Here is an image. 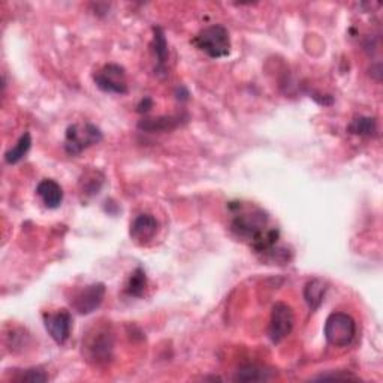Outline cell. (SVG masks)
I'll return each instance as SVG.
<instances>
[{
	"label": "cell",
	"instance_id": "cell-19",
	"mask_svg": "<svg viewBox=\"0 0 383 383\" xmlns=\"http://www.w3.org/2000/svg\"><path fill=\"white\" fill-rule=\"evenodd\" d=\"M104 184V175L99 171H88L80 181V188L84 195H97Z\"/></svg>",
	"mask_w": 383,
	"mask_h": 383
},
{
	"label": "cell",
	"instance_id": "cell-8",
	"mask_svg": "<svg viewBox=\"0 0 383 383\" xmlns=\"http://www.w3.org/2000/svg\"><path fill=\"white\" fill-rule=\"evenodd\" d=\"M106 293L104 283H93L76 292L71 304L72 307L80 314H90L101 307Z\"/></svg>",
	"mask_w": 383,
	"mask_h": 383
},
{
	"label": "cell",
	"instance_id": "cell-17",
	"mask_svg": "<svg viewBox=\"0 0 383 383\" xmlns=\"http://www.w3.org/2000/svg\"><path fill=\"white\" fill-rule=\"evenodd\" d=\"M348 131L357 136H373L376 135L377 124L376 120L371 119V117H357V119L352 120V123L349 124Z\"/></svg>",
	"mask_w": 383,
	"mask_h": 383
},
{
	"label": "cell",
	"instance_id": "cell-14",
	"mask_svg": "<svg viewBox=\"0 0 383 383\" xmlns=\"http://www.w3.org/2000/svg\"><path fill=\"white\" fill-rule=\"evenodd\" d=\"M274 376V371L259 366H244L235 373L237 382H265Z\"/></svg>",
	"mask_w": 383,
	"mask_h": 383
},
{
	"label": "cell",
	"instance_id": "cell-12",
	"mask_svg": "<svg viewBox=\"0 0 383 383\" xmlns=\"http://www.w3.org/2000/svg\"><path fill=\"white\" fill-rule=\"evenodd\" d=\"M183 117L181 115H161L153 117V119H142L138 123V129L149 132V133H161V132H170L175 127L181 124Z\"/></svg>",
	"mask_w": 383,
	"mask_h": 383
},
{
	"label": "cell",
	"instance_id": "cell-3",
	"mask_svg": "<svg viewBox=\"0 0 383 383\" xmlns=\"http://www.w3.org/2000/svg\"><path fill=\"white\" fill-rule=\"evenodd\" d=\"M192 44L199 51L211 58L227 57L231 53V38L228 28L222 24H211L192 39Z\"/></svg>",
	"mask_w": 383,
	"mask_h": 383
},
{
	"label": "cell",
	"instance_id": "cell-9",
	"mask_svg": "<svg viewBox=\"0 0 383 383\" xmlns=\"http://www.w3.org/2000/svg\"><path fill=\"white\" fill-rule=\"evenodd\" d=\"M44 325L57 345H65L72 331V316L67 310L44 314Z\"/></svg>",
	"mask_w": 383,
	"mask_h": 383
},
{
	"label": "cell",
	"instance_id": "cell-11",
	"mask_svg": "<svg viewBox=\"0 0 383 383\" xmlns=\"http://www.w3.org/2000/svg\"><path fill=\"white\" fill-rule=\"evenodd\" d=\"M36 193H38L39 198L42 199V202H44V205L47 209L56 210L62 205L63 190L60 188V184H58L54 180H50V179L42 180L41 183L38 184Z\"/></svg>",
	"mask_w": 383,
	"mask_h": 383
},
{
	"label": "cell",
	"instance_id": "cell-6",
	"mask_svg": "<svg viewBox=\"0 0 383 383\" xmlns=\"http://www.w3.org/2000/svg\"><path fill=\"white\" fill-rule=\"evenodd\" d=\"M293 323H295V316L292 307L284 302L274 304L268 329L272 343H280L286 339L293 329Z\"/></svg>",
	"mask_w": 383,
	"mask_h": 383
},
{
	"label": "cell",
	"instance_id": "cell-5",
	"mask_svg": "<svg viewBox=\"0 0 383 383\" xmlns=\"http://www.w3.org/2000/svg\"><path fill=\"white\" fill-rule=\"evenodd\" d=\"M102 141V132L95 124H71L66 129L65 150L70 156H78L88 147Z\"/></svg>",
	"mask_w": 383,
	"mask_h": 383
},
{
	"label": "cell",
	"instance_id": "cell-4",
	"mask_svg": "<svg viewBox=\"0 0 383 383\" xmlns=\"http://www.w3.org/2000/svg\"><path fill=\"white\" fill-rule=\"evenodd\" d=\"M323 332L331 346L348 348L357 336V322L348 313L334 311L328 316Z\"/></svg>",
	"mask_w": 383,
	"mask_h": 383
},
{
	"label": "cell",
	"instance_id": "cell-15",
	"mask_svg": "<svg viewBox=\"0 0 383 383\" xmlns=\"http://www.w3.org/2000/svg\"><path fill=\"white\" fill-rule=\"evenodd\" d=\"M154 53L157 57V74H165L166 72V60H168V44H166V39L163 35V31L161 27H154Z\"/></svg>",
	"mask_w": 383,
	"mask_h": 383
},
{
	"label": "cell",
	"instance_id": "cell-22",
	"mask_svg": "<svg viewBox=\"0 0 383 383\" xmlns=\"http://www.w3.org/2000/svg\"><path fill=\"white\" fill-rule=\"evenodd\" d=\"M152 106H153V101L150 99V97H144V99L140 102L138 105V113H147V111H150L152 110Z\"/></svg>",
	"mask_w": 383,
	"mask_h": 383
},
{
	"label": "cell",
	"instance_id": "cell-13",
	"mask_svg": "<svg viewBox=\"0 0 383 383\" xmlns=\"http://www.w3.org/2000/svg\"><path fill=\"white\" fill-rule=\"evenodd\" d=\"M325 292L327 284L320 279H313L306 284V288H304V298H306L309 307L313 311L322 306L323 298H325Z\"/></svg>",
	"mask_w": 383,
	"mask_h": 383
},
{
	"label": "cell",
	"instance_id": "cell-1",
	"mask_svg": "<svg viewBox=\"0 0 383 383\" xmlns=\"http://www.w3.org/2000/svg\"><path fill=\"white\" fill-rule=\"evenodd\" d=\"M234 211L231 231L238 238L249 241L256 253H271L276 249L279 231L268 228V215L256 207H243L241 204L229 205Z\"/></svg>",
	"mask_w": 383,
	"mask_h": 383
},
{
	"label": "cell",
	"instance_id": "cell-2",
	"mask_svg": "<svg viewBox=\"0 0 383 383\" xmlns=\"http://www.w3.org/2000/svg\"><path fill=\"white\" fill-rule=\"evenodd\" d=\"M83 357L95 366L106 364L113 358L114 337L110 327L97 325L88 329L83 337Z\"/></svg>",
	"mask_w": 383,
	"mask_h": 383
},
{
	"label": "cell",
	"instance_id": "cell-18",
	"mask_svg": "<svg viewBox=\"0 0 383 383\" xmlns=\"http://www.w3.org/2000/svg\"><path fill=\"white\" fill-rule=\"evenodd\" d=\"M147 289V276L145 271L142 268H136L132 274L129 280H127L126 284V292L129 293L131 297L135 298H141L144 295V292Z\"/></svg>",
	"mask_w": 383,
	"mask_h": 383
},
{
	"label": "cell",
	"instance_id": "cell-7",
	"mask_svg": "<svg viewBox=\"0 0 383 383\" xmlns=\"http://www.w3.org/2000/svg\"><path fill=\"white\" fill-rule=\"evenodd\" d=\"M96 85L105 93L124 95L127 93L126 72L120 65L110 63L104 66L101 71H97L93 76Z\"/></svg>",
	"mask_w": 383,
	"mask_h": 383
},
{
	"label": "cell",
	"instance_id": "cell-10",
	"mask_svg": "<svg viewBox=\"0 0 383 383\" xmlns=\"http://www.w3.org/2000/svg\"><path fill=\"white\" fill-rule=\"evenodd\" d=\"M159 231V223L152 214H140L131 223V238L140 245L149 244Z\"/></svg>",
	"mask_w": 383,
	"mask_h": 383
},
{
	"label": "cell",
	"instance_id": "cell-20",
	"mask_svg": "<svg viewBox=\"0 0 383 383\" xmlns=\"http://www.w3.org/2000/svg\"><path fill=\"white\" fill-rule=\"evenodd\" d=\"M15 380L28 383H42L48 380V375L41 368H27L19 371V375L15 377Z\"/></svg>",
	"mask_w": 383,
	"mask_h": 383
},
{
	"label": "cell",
	"instance_id": "cell-21",
	"mask_svg": "<svg viewBox=\"0 0 383 383\" xmlns=\"http://www.w3.org/2000/svg\"><path fill=\"white\" fill-rule=\"evenodd\" d=\"M318 380H327V379H336V380H358L357 376L350 375V373L348 371H343V375H339V373H336V375H322L319 377H316Z\"/></svg>",
	"mask_w": 383,
	"mask_h": 383
},
{
	"label": "cell",
	"instance_id": "cell-16",
	"mask_svg": "<svg viewBox=\"0 0 383 383\" xmlns=\"http://www.w3.org/2000/svg\"><path fill=\"white\" fill-rule=\"evenodd\" d=\"M31 147H32V135L28 132H26L22 136H19L18 142L13 147V149L5 153L6 163L15 165L19 161H23L26 157V154L28 153V150H31Z\"/></svg>",
	"mask_w": 383,
	"mask_h": 383
}]
</instances>
